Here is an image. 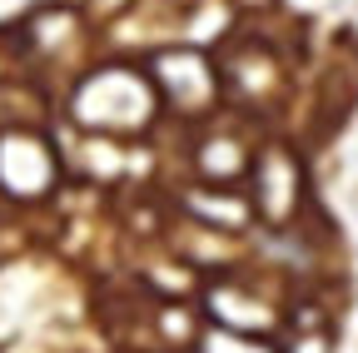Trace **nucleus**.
Instances as JSON below:
<instances>
[{"mask_svg":"<svg viewBox=\"0 0 358 353\" xmlns=\"http://www.w3.org/2000/svg\"><path fill=\"white\" fill-rule=\"evenodd\" d=\"M70 110L90 129H145L150 115H155V85L140 70L105 65L95 75H85Z\"/></svg>","mask_w":358,"mask_h":353,"instance_id":"f257e3e1","label":"nucleus"},{"mask_svg":"<svg viewBox=\"0 0 358 353\" xmlns=\"http://www.w3.org/2000/svg\"><path fill=\"white\" fill-rule=\"evenodd\" d=\"M249 180H254V189H249L254 214L264 219V224L284 229L289 219H294V209H299V194H303L299 159L289 150H279V145H268L259 159H249Z\"/></svg>","mask_w":358,"mask_h":353,"instance_id":"f03ea898","label":"nucleus"},{"mask_svg":"<svg viewBox=\"0 0 358 353\" xmlns=\"http://www.w3.org/2000/svg\"><path fill=\"white\" fill-rule=\"evenodd\" d=\"M55 185V150L50 140L30 129H6L0 135V189L15 199H40Z\"/></svg>","mask_w":358,"mask_h":353,"instance_id":"7ed1b4c3","label":"nucleus"},{"mask_svg":"<svg viewBox=\"0 0 358 353\" xmlns=\"http://www.w3.org/2000/svg\"><path fill=\"white\" fill-rule=\"evenodd\" d=\"M155 80H159V90L174 110H185V115H204L214 110V95H219V75L214 65L199 55V50H169L155 60Z\"/></svg>","mask_w":358,"mask_h":353,"instance_id":"20e7f679","label":"nucleus"},{"mask_svg":"<svg viewBox=\"0 0 358 353\" xmlns=\"http://www.w3.org/2000/svg\"><path fill=\"white\" fill-rule=\"evenodd\" d=\"M199 353H274L264 338H244V333H229V329H219L199 343Z\"/></svg>","mask_w":358,"mask_h":353,"instance_id":"39448f33","label":"nucleus"}]
</instances>
